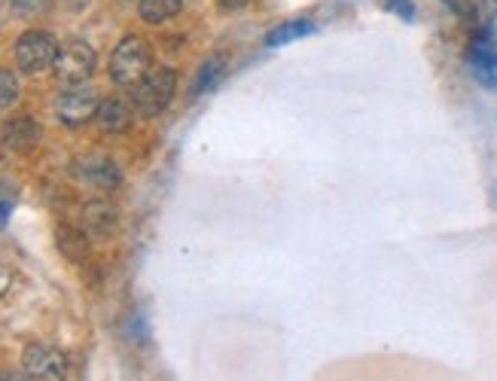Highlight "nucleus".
<instances>
[{"instance_id": "1", "label": "nucleus", "mask_w": 497, "mask_h": 381, "mask_svg": "<svg viewBox=\"0 0 497 381\" xmlns=\"http://www.w3.org/2000/svg\"><path fill=\"white\" fill-rule=\"evenodd\" d=\"M150 64H153L150 43L144 37L129 34L116 43L111 55V80L122 89H134L150 73Z\"/></svg>"}, {"instance_id": "2", "label": "nucleus", "mask_w": 497, "mask_h": 381, "mask_svg": "<svg viewBox=\"0 0 497 381\" xmlns=\"http://www.w3.org/2000/svg\"><path fill=\"white\" fill-rule=\"evenodd\" d=\"M174 92H177V73L171 68H156V71H150L138 86H134L132 104L141 116L153 119V116L168 110Z\"/></svg>"}, {"instance_id": "3", "label": "nucleus", "mask_w": 497, "mask_h": 381, "mask_svg": "<svg viewBox=\"0 0 497 381\" xmlns=\"http://www.w3.org/2000/svg\"><path fill=\"white\" fill-rule=\"evenodd\" d=\"M95 49H92L86 40H64L58 46V55H55V80L62 86H80L86 82L92 73H95Z\"/></svg>"}, {"instance_id": "4", "label": "nucleus", "mask_w": 497, "mask_h": 381, "mask_svg": "<svg viewBox=\"0 0 497 381\" xmlns=\"http://www.w3.org/2000/svg\"><path fill=\"white\" fill-rule=\"evenodd\" d=\"M13 52H15V64H19L24 73H40L55 64L58 43L46 31H24V34L15 40Z\"/></svg>"}, {"instance_id": "5", "label": "nucleus", "mask_w": 497, "mask_h": 381, "mask_svg": "<svg viewBox=\"0 0 497 381\" xmlns=\"http://www.w3.org/2000/svg\"><path fill=\"white\" fill-rule=\"evenodd\" d=\"M98 104H101V98L95 89L80 82V86H64V92L58 95V101H55V113L64 126L73 129V126H83V122L95 119Z\"/></svg>"}, {"instance_id": "6", "label": "nucleus", "mask_w": 497, "mask_h": 381, "mask_svg": "<svg viewBox=\"0 0 497 381\" xmlns=\"http://www.w3.org/2000/svg\"><path fill=\"white\" fill-rule=\"evenodd\" d=\"M22 369H24V376H31L37 381H64L67 378V357L53 345L31 342L22 351Z\"/></svg>"}, {"instance_id": "7", "label": "nucleus", "mask_w": 497, "mask_h": 381, "mask_svg": "<svg viewBox=\"0 0 497 381\" xmlns=\"http://www.w3.org/2000/svg\"><path fill=\"white\" fill-rule=\"evenodd\" d=\"M467 62H470V71H473L479 86L497 92V43H494L492 31H479V34L473 37Z\"/></svg>"}, {"instance_id": "8", "label": "nucleus", "mask_w": 497, "mask_h": 381, "mask_svg": "<svg viewBox=\"0 0 497 381\" xmlns=\"http://www.w3.org/2000/svg\"><path fill=\"white\" fill-rule=\"evenodd\" d=\"M0 140H4V147L10 153H28L40 140V122L28 113L15 116V119L6 122L4 131H0Z\"/></svg>"}, {"instance_id": "9", "label": "nucleus", "mask_w": 497, "mask_h": 381, "mask_svg": "<svg viewBox=\"0 0 497 381\" xmlns=\"http://www.w3.org/2000/svg\"><path fill=\"white\" fill-rule=\"evenodd\" d=\"M132 113H134V104H129L125 98H116V95L101 98L95 122L107 135H122V131L132 129Z\"/></svg>"}, {"instance_id": "10", "label": "nucleus", "mask_w": 497, "mask_h": 381, "mask_svg": "<svg viewBox=\"0 0 497 381\" xmlns=\"http://www.w3.org/2000/svg\"><path fill=\"white\" fill-rule=\"evenodd\" d=\"M83 226H86L92 235H113L116 226H120V211L113 208L107 198H95L83 208Z\"/></svg>"}, {"instance_id": "11", "label": "nucleus", "mask_w": 497, "mask_h": 381, "mask_svg": "<svg viewBox=\"0 0 497 381\" xmlns=\"http://www.w3.org/2000/svg\"><path fill=\"white\" fill-rule=\"evenodd\" d=\"M77 174L83 180H86L89 186H95V189H116L120 186V180H122V174L120 168L111 162V159H86V162H80L77 165Z\"/></svg>"}, {"instance_id": "12", "label": "nucleus", "mask_w": 497, "mask_h": 381, "mask_svg": "<svg viewBox=\"0 0 497 381\" xmlns=\"http://www.w3.org/2000/svg\"><path fill=\"white\" fill-rule=\"evenodd\" d=\"M55 244L71 262H83L89 256V238L73 226H58L55 229Z\"/></svg>"}, {"instance_id": "13", "label": "nucleus", "mask_w": 497, "mask_h": 381, "mask_svg": "<svg viewBox=\"0 0 497 381\" xmlns=\"http://www.w3.org/2000/svg\"><path fill=\"white\" fill-rule=\"evenodd\" d=\"M315 31H317V24L315 22H306V19L284 22V24H278V28H272L266 34V46L268 49H278V46H284V43H293V40H302V37L315 34Z\"/></svg>"}, {"instance_id": "14", "label": "nucleus", "mask_w": 497, "mask_h": 381, "mask_svg": "<svg viewBox=\"0 0 497 381\" xmlns=\"http://www.w3.org/2000/svg\"><path fill=\"white\" fill-rule=\"evenodd\" d=\"M223 71H226V58L223 55L208 58V62L201 64L199 73H196V82H192V98H201L205 92H210V89H214L217 82H220Z\"/></svg>"}, {"instance_id": "15", "label": "nucleus", "mask_w": 497, "mask_h": 381, "mask_svg": "<svg viewBox=\"0 0 497 381\" xmlns=\"http://www.w3.org/2000/svg\"><path fill=\"white\" fill-rule=\"evenodd\" d=\"M138 10H141V19L144 22L162 24L168 19H174V15L183 10V0H141Z\"/></svg>"}, {"instance_id": "16", "label": "nucleus", "mask_w": 497, "mask_h": 381, "mask_svg": "<svg viewBox=\"0 0 497 381\" xmlns=\"http://www.w3.org/2000/svg\"><path fill=\"white\" fill-rule=\"evenodd\" d=\"M15 98H19V80H15L13 71L0 68V110L15 104Z\"/></svg>"}, {"instance_id": "17", "label": "nucleus", "mask_w": 497, "mask_h": 381, "mask_svg": "<svg viewBox=\"0 0 497 381\" xmlns=\"http://www.w3.org/2000/svg\"><path fill=\"white\" fill-rule=\"evenodd\" d=\"M49 4H53V0H13V10L24 15V19H31V15H40L44 10H49Z\"/></svg>"}, {"instance_id": "18", "label": "nucleus", "mask_w": 497, "mask_h": 381, "mask_svg": "<svg viewBox=\"0 0 497 381\" xmlns=\"http://www.w3.org/2000/svg\"><path fill=\"white\" fill-rule=\"evenodd\" d=\"M387 10L397 13L400 19H406V22L415 19V4H412V0H387Z\"/></svg>"}, {"instance_id": "19", "label": "nucleus", "mask_w": 497, "mask_h": 381, "mask_svg": "<svg viewBox=\"0 0 497 381\" xmlns=\"http://www.w3.org/2000/svg\"><path fill=\"white\" fill-rule=\"evenodd\" d=\"M10 287H13V271H10V266H4V262H0V296H4Z\"/></svg>"}, {"instance_id": "20", "label": "nucleus", "mask_w": 497, "mask_h": 381, "mask_svg": "<svg viewBox=\"0 0 497 381\" xmlns=\"http://www.w3.org/2000/svg\"><path fill=\"white\" fill-rule=\"evenodd\" d=\"M6 220H10V202H0V229L6 226Z\"/></svg>"}, {"instance_id": "21", "label": "nucleus", "mask_w": 497, "mask_h": 381, "mask_svg": "<svg viewBox=\"0 0 497 381\" xmlns=\"http://www.w3.org/2000/svg\"><path fill=\"white\" fill-rule=\"evenodd\" d=\"M0 381H24V376H19V372H0Z\"/></svg>"}, {"instance_id": "22", "label": "nucleus", "mask_w": 497, "mask_h": 381, "mask_svg": "<svg viewBox=\"0 0 497 381\" xmlns=\"http://www.w3.org/2000/svg\"><path fill=\"white\" fill-rule=\"evenodd\" d=\"M220 4H226V6H244L248 0H220Z\"/></svg>"}]
</instances>
